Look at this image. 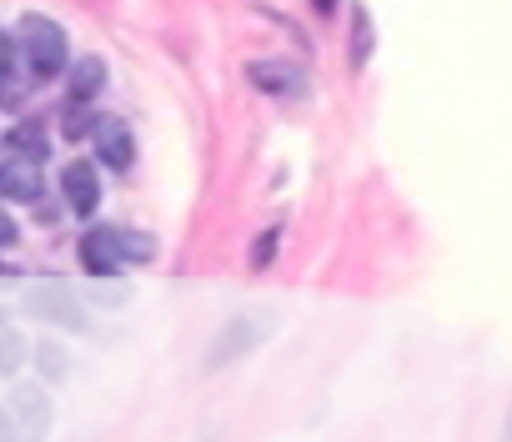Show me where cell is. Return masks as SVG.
Segmentation results:
<instances>
[{
  "instance_id": "1",
  "label": "cell",
  "mask_w": 512,
  "mask_h": 442,
  "mask_svg": "<svg viewBox=\"0 0 512 442\" xmlns=\"http://www.w3.org/2000/svg\"><path fill=\"white\" fill-rule=\"evenodd\" d=\"M16 46H21L16 61H26L31 81H51V76L66 71V31H61L51 16H41V11L21 16V26H16Z\"/></svg>"
},
{
  "instance_id": "2",
  "label": "cell",
  "mask_w": 512,
  "mask_h": 442,
  "mask_svg": "<svg viewBox=\"0 0 512 442\" xmlns=\"http://www.w3.org/2000/svg\"><path fill=\"white\" fill-rule=\"evenodd\" d=\"M277 327V317L272 312H236L231 322H221L216 327V337H211V347H206V372H221V367H231V362H241V357H251L256 347L267 342V332Z\"/></svg>"
},
{
  "instance_id": "3",
  "label": "cell",
  "mask_w": 512,
  "mask_h": 442,
  "mask_svg": "<svg viewBox=\"0 0 512 442\" xmlns=\"http://www.w3.org/2000/svg\"><path fill=\"white\" fill-rule=\"evenodd\" d=\"M21 307H26V317L51 322L61 332H91V312H86V302L71 282H36Z\"/></svg>"
},
{
  "instance_id": "4",
  "label": "cell",
  "mask_w": 512,
  "mask_h": 442,
  "mask_svg": "<svg viewBox=\"0 0 512 442\" xmlns=\"http://www.w3.org/2000/svg\"><path fill=\"white\" fill-rule=\"evenodd\" d=\"M6 412L11 422H16V432H21V442H46V432H51V392L41 387V382H11V397H6Z\"/></svg>"
},
{
  "instance_id": "5",
  "label": "cell",
  "mask_w": 512,
  "mask_h": 442,
  "mask_svg": "<svg viewBox=\"0 0 512 442\" xmlns=\"http://www.w3.org/2000/svg\"><path fill=\"white\" fill-rule=\"evenodd\" d=\"M91 146H96V161L111 166V171L136 166V141H131V126L121 116H96L91 121Z\"/></svg>"
},
{
  "instance_id": "6",
  "label": "cell",
  "mask_w": 512,
  "mask_h": 442,
  "mask_svg": "<svg viewBox=\"0 0 512 442\" xmlns=\"http://www.w3.org/2000/svg\"><path fill=\"white\" fill-rule=\"evenodd\" d=\"M246 81L262 91V96H272V101H292V96H302V71H297V61H282V56L251 61V66H246Z\"/></svg>"
},
{
  "instance_id": "7",
  "label": "cell",
  "mask_w": 512,
  "mask_h": 442,
  "mask_svg": "<svg viewBox=\"0 0 512 442\" xmlns=\"http://www.w3.org/2000/svg\"><path fill=\"white\" fill-rule=\"evenodd\" d=\"M81 267L96 277V282H106V277H121V242H116V227H91L86 237H81Z\"/></svg>"
},
{
  "instance_id": "8",
  "label": "cell",
  "mask_w": 512,
  "mask_h": 442,
  "mask_svg": "<svg viewBox=\"0 0 512 442\" xmlns=\"http://www.w3.org/2000/svg\"><path fill=\"white\" fill-rule=\"evenodd\" d=\"M61 196H66L71 216H96V206H101L96 166H91V161H66V171H61Z\"/></svg>"
},
{
  "instance_id": "9",
  "label": "cell",
  "mask_w": 512,
  "mask_h": 442,
  "mask_svg": "<svg viewBox=\"0 0 512 442\" xmlns=\"http://www.w3.org/2000/svg\"><path fill=\"white\" fill-rule=\"evenodd\" d=\"M106 91V61L101 56H81L71 61V76H66V106H91L96 96Z\"/></svg>"
},
{
  "instance_id": "10",
  "label": "cell",
  "mask_w": 512,
  "mask_h": 442,
  "mask_svg": "<svg viewBox=\"0 0 512 442\" xmlns=\"http://www.w3.org/2000/svg\"><path fill=\"white\" fill-rule=\"evenodd\" d=\"M31 367H36L41 387H61V382L71 377V352H66V342H51V337L31 342Z\"/></svg>"
},
{
  "instance_id": "11",
  "label": "cell",
  "mask_w": 512,
  "mask_h": 442,
  "mask_svg": "<svg viewBox=\"0 0 512 442\" xmlns=\"http://www.w3.org/2000/svg\"><path fill=\"white\" fill-rule=\"evenodd\" d=\"M6 141H11V151L21 156V166H41V161L51 156V136H46V121H41V116L21 121Z\"/></svg>"
},
{
  "instance_id": "12",
  "label": "cell",
  "mask_w": 512,
  "mask_h": 442,
  "mask_svg": "<svg viewBox=\"0 0 512 442\" xmlns=\"http://www.w3.org/2000/svg\"><path fill=\"white\" fill-rule=\"evenodd\" d=\"M0 196L6 201H41V176L36 166H0Z\"/></svg>"
},
{
  "instance_id": "13",
  "label": "cell",
  "mask_w": 512,
  "mask_h": 442,
  "mask_svg": "<svg viewBox=\"0 0 512 442\" xmlns=\"http://www.w3.org/2000/svg\"><path fill=\"white\" fill-rule=\"evenodd\" d=\"M31 362V337H21L16 327H6L0 332V377H21V367Z\"/></svg>"
},
{
  "instance_id": "14",
  "label": "cell",
  "mask_w": 512,
  "mask_h": 442,
  "mask_svg": "<svg viewBox=\"0 0 512 442\" xmlns=\"http://www.w3.org/2000/svg\"><path fill=\"white\" fill-rule=\"evenodd\" d=\"M116 242H121V262H126V267H146V262L156 257V237H151V232L116 227Z\"/></svg>"
},
{
  "instance_id": "15",
  "label": "cell",
  "mask_w": 512,
  "mask_h": 442,
  "mask_svg": "<svg viewBox=\"0 0 512 442\" xmlns=\"http://www.w3.org/2000/svg\"><path fill=\"white\" fill-rule=\"evenodd\" d=\"M131 302V287L121 282V277H106V282H96L91 287V307H106V312H121Z\"/></svg>"
},
{
  "instance_id": "16",
  "label": "cell",
  "mask_w": 512,
  "mask_h": 442,
  "mask_svg": "<svg viewBox=\"0 0 512 442\" xmlns=\"http://www.w3.org/2000/svg\"><path fill=\"white\" fill-rule=\"evenodd\" d=\"M367 56H372V16L357 11L352 16V66H367Z\"/></svg>"
},
{
  "instance_id": "17",
  "label": "cell",
  "mask_w": 512,
  "mask_h": 442,
  "mask_svg": "<svg viewBox=\"0 0 512 442\" xmlns=\"http://www.w3.org/2000/svg\"><path fill=\"white\" fill-rule=\"evenodd\" d=\"M272 257H277V232H262V237L251 242L246 262H251V272H267V267H272Z\"/></svg>"
},
{
  "instance_id": "18",
  "label": "cell",
  "mask_w": 512,
  "mask_h": 442,
  "mask_svg": "<svg viewBox=\"0 0 512 442\" xmlns=\"http://www.w3.org/2000/svg\"><path fill=\"white\" fill-rule=\"evenodd\" d=\"M11 71H16V41H11V31H0V96H6Z\"/></svg>"
},
{
  "instance_id": "19",
  "label": "cell",
  "mask_w": 512,
  "mask_h": 442,
  "mask_svg": "<svg viewBox=\"0 0 512 442\" xmlns=\"http://www.w3.org/2000/svg\"><path fill=\"white\" fill-rule=\"evenodd\" d=\"M61 131H66V136H91V121H86V111H81V106H66V116H61Z\"/></svg>"
},
{
  "instance_id": "20",
  "label": "cell",
  "mask_w": 512,
  "mask_h": 442,
  "mask_svg": "<svg viewBox=\"0 0 512 442\" xmlns=\"http://www.w3.org/2000/svg\"><path fill=\"white\" fill-rule=\"evenodd\" d=\"M16 237H21V232H16V221H11L6 211H0V247H11Z\"/></svg>"
},
{
  "instance_id": "21",
  "label": "cell",
  "mask_w": 512,
  "mask_h": 442,
  "mask_svg": "<svg viewBox=\"0 0 512 442\" xmlns=\"http://www.w3.org/2000/svg\"><path fill=\"white\" fill-rule=\"evenodd\" d=\"M0 442H21V432H16V422L0 412Z\"/></svg>"
},
{
  "instance_id": "22",
  "label": "cell",
  "mask_w": 512,
  "mask_h": 442,
  "mask_svg": "<svg viewBox=\"0 0 512 442\" xmlns=\"http://www.w3.org/2000/svg\"><path fill=\"white\" fill-rule=\"evenodd\" d=\"M0 277H21V267L16 262H0Z\"/></svg>"
},
{
  "instance_id": "23",
  "label": "cell",
  "mask_w": 512,
  "mask_h": 442,
  "mask_svg": "<svg viewBox=\"0 0 512 442\" xmlns=\"http://www.w3.org/2000/svg\"><path fill=\"white\" fill-rule=\"evenodd\" d=\"M6 322H11V317H6V312H0V332H6Z\"/></svg>"
}]
</instances>
